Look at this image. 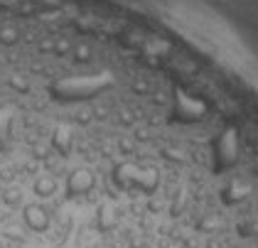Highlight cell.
<instances>
[{
    "label": "cell",
    "mask_w": 258,
    "mask_h": 248,
    "mask_svg": "<svg viewBox=\"0 0 258 248\" xmlns=\"http://www.w3.org/2000/svg\"><path fill=\"white\" fill-rule=\"evenodd\" d=\"M214 157H217V167L226 170L238 160V135L236 131L226 128L224 133L217 135L214 140Z\"/></svg>",
    "instance_id": "2"
},
{
    "label": "cell",
    "mask_w": 258,
    "mask_h": 248,
    "mask_svg": "<svg viewBox=\"0 0 258 248\" xmlns=\"http://www.w3.org/2000/svg\"><path fill=\"white\" fill-rule=\"evenodd\" d=\"M15 39H18V30H13V27L0 30V42H3V44H13Z\"/></svg>",
    "instance_id": "8"
},
{
    "label": "cell",
    "mask_w": 258,
    "mask_h": 248,
    "mask_svg": "<svg viewBox=\"0 0 258 248\" xmlns=\"http://www.w3.org/2000/svg\"><path fill=\"white\" fill-rule=\"evenodd\" d=\"M5 202L8 204H20V190H15V187L5 190Z\"/></svg>",
    "instance_id": "10"
},
{
    "label": "cell",
    "mask_w": 258,
    "mask_h": 248,
    "mask_svg": "<svg viewBox=\"0 0 258 248\" xmlns=\"http://www.w3.org/2000/svg\"><path fill=\"white\" fill-rule=\"evenodd\" d=\"M22 219H25L27 229H32L35 233H42V231L49 229V211L42 204H27L22 209Z\"/></svg>",
    "instance_id": "4"
},
{
    "label": "cell",
    "mask_w": 258,
    "mask_h": 248,
    "mask_svg": "<svg viewBox=\"0 0 258 248\" xmlns=\"http://www.w3.org/2000/svg\"><path fill=\"white\" fill-rule=\"evenodd\" d=\"M175 101H177V113H182L179 118H184V120H199L202 113H204V106L199 103L197 98H192V96L177 94Z\"/></svg>",
    "instance_id": "5"
},
{
    "label": "cell",
    "mask_w": 258,
    "mask_h": 248,
    "mask_svg": "<svg viewBox=\"0 0 258 248\" xmlns=\"http://www.w3.org/2000/svg\"><path fill=\"white\" fill-rule=\"evenodd\" d=\"M69 143H72V135H69V131H67V128H59V131H57V135H54V145H57V150H59L61 155L69 153Z\"/></svg>",
    "instance_id": "7"
},
{
    "label": "cell",
    "mask_w": 258,
    "mask_h": 248,
    "mask_svg": "<svg viewBox=\"0 0 258 248\" xmlns=\"http://www.w3.org/2000/svg\"><path fill=\"white\" fill-rule=\"evenodd\" d=\"M32 192L40 197V199H47L57 192V179L52 174H40L35 182H32Z\"/></svg>",
    "instance_id": "6"
},
{
    "label": "cell",
    "mask_w": 258,
    "mask_h": 248,
    "mask_svg": "<svg viewBox=\"0 0 258 248\" xmlns=\"http://www.w3.org/2000/svg\"><path fill=\"white\" fill-rule=\"evenodd\" d=\"M116 179L120 187L125 190H143V192H155L158 187V170L155 167H140V165H120L116 170Z\"/></svg>",
    "instance_id": "1"
},
{
    "label": "cell",
    "mask_w": 258,
    "mask_h": 248,
    "mask_svg": "<svg viewBox=\"0 0 258 248\" xmlns=\"http://www.w3.org/2000/svg\"><path fill=\"white\" fill-rule=\"evenodd\" d=\"M94 184H96V177H94V172L89 170V167H77L74 172L67 174V182H64V187H67V194H69V197L89 194V192L94 190Z\"/></svg>",
    "instance_id": "3"
},
{
    "label": "cell",
    "mask_w": 258,
    "mask_h": 248,
    "mask_svg": "<svg viewBox=\"0 0 258 248\" xmlns=\"http://www.w3.org/2000/svg\"><path fill=\"white\" fill-rule=\"evenodd\" d=\"M89 57H91V47H89V44L74 47V59H77V61H86Z\"/></svg>",
    "instance_id": "9"
},
{
    "label": "cell",
    "mask_w": 258,
    "mask_h": 248,
    "mask_svg": "<svg viewBox=\"0 0 258 248\" xmlns=\"http://www.w3.org/2000/svg\"><path fill=\"white\" fill-rule=\"evenodd\" d=\"M69 49H72V44H69V42H64V39H61V42H57V52H69Z\"/></svg>",
    "instance_id": "11"
}]
</instances>
